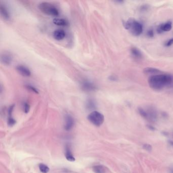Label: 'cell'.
I'll return each instance as SVG.
<instances>
[{
	"label": "cell",
	"mask_w": 173,
	"mask_h": 173,
	"mask_svg": "<svg viewBox=\"0 0 173 173\" xmlns=\"http://www.w3.org/2000/svg\"><path fill=\"white\" fill-rule=\"evenodd\" d=\"M0 13L2 17L5 20H9L10 15L9 11L6 6L3 4L0 5Z\"/></svg>",
	"instance_id": "obj_12"
},
{
	"label": "cell",
	"mask_w": 173,
	"mask_h": 173,
	"mask_svg": "<svg viewBox=\"0 0 173 173\" xmlns=\"http://www.w3.org/2000/svg\"><path fill=\"white\" fill-rule=\"evenodd\" d=\"M171 173H173V168H172V169L171 170Z\"/></svg>",
	"instance_id": "obj_28"
},
{
	"label": "cell",
	"mask_w": 173,
	"mask_h": 173,
	"mask_svg": "<svg viewBox=\"0 0 173 173\" xmlns=\"http://www.w3.org/2000/svg\"><path fill=\"white\" fill-rule=\"evenodd\" d=\"M39 167L40 171L42 173H47L49 171V167L44 163L39 164Z\"/></svg>",
	"instance_id": "obj_18"
},
{
	"label": "cell",
	"mask_w": 173,
	"mask_h": 173,
	"mask_svg": "<svg viewBox=\"0 0 173 173\" xmlns=\"http://www.w3.org/2000/svg\"><path fill=\"white\" fill-rule=\"evenodd\" d=\"M92 170L95 173H106V167L101 165L94 166L92 167Z\"/></svg>",
	"instance_id": "obj_17"
},
{
	"label": "cell",
	"mask_w": 173,
	"mask_h": 173,
	"mask_svg": "<svg viewBox=\"0 0 173 173\" xmlns=\"http://www.w3.org/2000/svg\"><path fill=\"white\" fill-rule=\"evenodd\" d=\"M147 36L150 38H152L154 36V32L152 29H149L147 32Z\"/></svg>",
	"instance_id": "obj_23"
},
{
	"label": "cell",
	"mask_w": 173,
	"mask_h": 173,
	"mask_svg": "<svg viewBox=\"0 0 173 173\" xmlns=\"http://www.w3.org/2000/svg\"><path fill=\"white\" fill-rule=\"evenodd\" d=\"M143 148L148 151H150L152 150V147L151 145L149 144H144L143 145Z\"/></svg>",
	"instance_id": "obj_25"
},
{
	"label": "cell",
	"mask_w": 173,
	"mask_h": 173,
	"mask_svg": "<svg viewBox=\"0 0 173 173\" xmlns=\"http://www.w3.org/2000/svg\"><path fill=\"white\" fill-rule=\"evenodd\" d=\"M16 123L15 120L13 119V117L12 116L11 117H9L8 119V124L9 127H12Z\"/></svg>",
	"instance_id": "obj_21"
},
{
	"label": "cell",
	"mask_w": 173,
	"mask_h": 173,
	"mask_svg": "<svg viewBox=\"0 0 173 173\" xmlns=\"http://www.w3.org/2000/svg\"><path fill=\"white\" fill-rule=\"evenodd\" d=\"M173 44V38H171V39H169V40H167V42H166V43L164 44V45L166 46V47H170V46H172Z\"/></svg>",
	"instance_id": "obj_24"
},
{
	"label": "cell",
	"mask_w": 173,
	"mask_h": 173,
	"mask_svg": "<svg viewBox=\"0 0 173 173\" xmlns=\"http://www.w3.org/2000/svg\"><path fill=\"white\" fill-rule=\"evenodd\" d=\"M74 125V120L72 116L66 115L65 117V130L69 131L71 130Z\"/></svg>",
	"instance_id": "obj_10"
},
{
	"label": "cell",
	"mask_w": 173,
	"mask_h": 173,
	"mask_svg": "<svg viewBox=\"0 0 173 173\" xmlns=\"http://www.w3.org/2000/svg\"><path fill=\"white\" fill-rule=\"evenodd\" d=\"M170 144H171L172 145H173V142L171 141L170 142Z\"/></svg>",
	"instance_id": "obj_29"
},
{
	"label": "cell",
	"mask_w": 173,
	"mask_h": 173,
	"mask_svg": "<svg viewBox=\"0 0 173 173\" xmlns=\"http://www.w3.org/2000/svg\"><path fill=\"white\" fill-rule=\"evenodd\" d=\"M123 25L126 30H129L135 36H138L143 32V26L134 18L128 19L127 22H123Z\"/></svg>",
	"instance_id": "obj_2"
},
{
	"label": "cell",
	"mask_w": 173,
	"mask_h": 173,
	"mask_svg": "<svg viewBox=\"0 0 173 173\" xmlns=\"http://www.w3.org/2000/svg\"><path fill=\"white\" fill-rule=\"evenodd\" d=\"M131 53L132 56H133V58H135L136 59H141L142 58V52L137 48H131Z\"/></svg>",
	"instance_id": "obj_14"
},
{
	"label": "cell",
	"mask_w": 173,
	"mask_h": 173,
	"mask_svg": "<svg viewBox=\"0 0 173 173\" xmlns=\"http://www.w3.org/2000/svg\"><path fill=\"white\" fill-rule=\"evenodd\" d=\"M88 120L97 127H100L104 121V116L98 111H94L91 113L87 117Z\"/></svg>",
	"instance_id": "obj_5"
},
{
	"label": "cell",
	"mask_w": 173,
	"mask_h": 173,
	"mask_svg": "<svg viewBox=\"0 0 173 173\" xmlns=\"http://www.w3.org/2000/svg\"><path fill=\"white\" fill-rule=\"evenodd\" d=\"M86 107L89 109H92L95 107V103L92 99H89L87 101Z\"/></svg>",
	"instance_id": "obj_19"
},
{
	"label": "cell",
	"mask_w": 173,
	"mask_h": 173,
	"mask_svg": "<svg viewBox=\"0 0 173 173\" xmlns=\"http://www.w3.org/2000/svg\"><path fill=\"white\" fill-rule=\"evenodd\" d=\"M26 88H27V90L32 91V92H34L35 94H39V91H38L37 89H36L35 87L33 86L32 85H26Z\"/></svg>",
	"instance_id": "obj_20"
},
{
	"label": "cell",
	"mask_w": 173,
	"mask_h": 173,
	"mask_svg": "<svg viewBox=\"0 0 173 173\" xmlns=\"http://www.w3.org/2000/svg\"><path fill=\"white\" fill-rule=\"evenodd\" d=\"M143 72L145 74L151 75L152 76L160 74L162 73V71L156 69V68H151V67L145 68L144 69Z\"/></svg>",
	"instance_id": "obj_13"
},
{
	"label": "cell",
	"mask_w": 173,
	"mask_h": 173,
	"mask_svg": "<svg viewBox=\"0 0 173 173\" xmlns=\"http://www.w3.org/2000/svg\"><path fill=\"white\" fill-rule=\"evenodd\" d=\"M109 79L110 80H112V81H116L117 80V78L115 76H111L109 77Z\"/></svg>",
	"instance_id": "obj_27"
},
{
	"label": "cell",
	"mask_w": 173,
	"mask_h": 173,
	"mask_svg": "<svg viewBox=\"0 0 173 173\" xmlns=\"http://www.w3.org/2000/svg\"><path fill=\"white\" fill-rule=\"evenodd\" d=\"M138 112L142 117L149 122L155 123L157 120L158 117L157 111L153 107H147L146 108L140 107L138 108Z\"/></svg>",
	"instance_id": "obj_3"
},
{
	"label": "cell",
	"mask_w": 173,
	"mask_h": 173,
	"mask_svg": "<svg viewBox=\"0 0 173 173\" xmlns=\"http://www.w3.org/2000/svg\"><path fill=\"white\" fill-rule=\"evenodd\" d=\"M172 22L168 21L165 23H162L157 26V32L159 34L162 33L164 32H169L172 30Z\"/></svg>",
	"instance_id": "obj_6"
},
{
	"label": "cell",
	"mask_w": 173,
	"mask_h": 173,
	"mask_svg": "<svg viewBox=\"0 0 173 173\" xmlns=\"http://www.w3.org/2000/svg\"><path fill=\"white\" fill-rule=\"evenodd\" d=\"M81 86L82 90L86 92L95 91L97 89V87L94 83L87 80L83 81L81 83Z\"/></svg>",
	"instance_id": "obj_7"
},
{
	"label": "cell",
	"mask_w": 173,
	"mask_h": 173,
	"mask_svg": "<svg viewBox=\"0 0 173 173\" xmlns=\"http://www.w3.org/2000/svg\"><path fill=\"white\" fill-rule=\"evenodd\" d=\"M53 22L54 23L55 25L58 26H67L69 25L67 20H66L65 19L59 18L54 19Z\"/></svg>",
	"instance_id": "obj_15"
},
{
	"label": "cell",
	"mask_w": 173,
	"mask_h": 173,
	"mask_svg": "<svg viewBox=\"0 0 173 173\" xmlns=\"http://www.w3.org/2000/svg\"><path fill=\"white\" fill-rule=\"evenodd\" d=\"M53 36L56 40H62L66 37V33L62 29H58L54 32Z\"/></svg>",
	"instance_id": "obj_11"
},
{
	"label": "cell",
	"mask_w": 173,
	"mask_h": 173,
	"mask_svg": "<svg viewBox=\"0 0 173 173\" xmlns=\"http://www.w3.org/2000/svg\"><path fill=\"white\" fill-rule=\"evenodd\" d=\"M23 109H24V112L26 113H27L30 111V106L29 105V104H27V103H25L23 105Z\"/></svg>",
	"instance_id": "obj_22"
},
{
	"label": "cell",
	"mask_w": 173,
	"mask_h": 173,
	"mask_svg": "<svg viewBox=\"0 0 173 173\" xmlns=\"http://www.w3.org/2000/svg\"><path fill=\"white\" fill-rule=\"evenodd\" d=\"M12 59H13L12 56L9 52H4L1 54V61L3 65L9 66L11 64Z\"/></svg>",
	"instance_id": "obj_8"
},
{
	"label": "cell",
	"mask_w": 173,
	"mask_h": 173,
	"mask_svg": "<svg viewBox=\"0 0 173 173\" xmlns=\"http://www.w3.org/2000/svg\"><path fill=\"white\" fill-rule=\"evenodd\" d=\"M16 71L23 77H30L31 75L30 70L23 65H18L16 67Z\"/></svg>",
	"instance_id": "obj_9"
},
{
	"label": "cell",
	"mask_w": 173,
	"mask_h": 173,
	"mask_svg": "<svg viewBox=\"0 0 173 173\" xmlns=\"http://www.w3.org/2000/svg\"><path fill=\"white\" fill-rule=\"evenodd\" d=\"M148 8V7L147 5H143L140 7V10L141 11H145Z\"/></svg>",
	"instance_id": "obj_26"
},
{
	"label": "cell",
	"mask_w": 173,
	"mask_h": 173,
	"mask_svg": "<svg viewBox=\"0 0 173 173\" xmlns=\"http://www.w3.org/2000/svg\"><path fill=\"white\" fill-rule=\"evenodd\" d=\"M148 81L150 88L155 91H159L170 85L173 81V78L169 74H160L150 76Z\"/></svg>",
	"instance_id": "obj_1"
},
{
	"label": "cell",
	"mask_w": 173,
	"mask_h": 173,
	"mask_svg": "<svg viewBox=\"0 0 173 173\" xmlns=\"http://www.w3.org/2000/svg\"><path fill=\"white\" fill-rule=\"evenodd\" d=\"M65 156H66V159L68 161H69V162H74L75 160V157L73 155L71 149H70L69 146H66Z\"/></svg>",
	"instance_id": "obj_16"
},
{
	"label": "cell",
	"mask_w": 173,
	"mask_h": 173,
	"mask_svg": "<svg viewBox=\"0 0 173 173\" xmlns=\"http://www.w3.org/2000/svg\"><path fill=\"white\" fill-rule=\"evenodd\" d=\"M41 11L48 15L57 16L59 15V11L52 4L48 2H42L38 6Z\"/></svg>",
	"instance_id": "obj_4"
}]
</instances>
